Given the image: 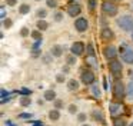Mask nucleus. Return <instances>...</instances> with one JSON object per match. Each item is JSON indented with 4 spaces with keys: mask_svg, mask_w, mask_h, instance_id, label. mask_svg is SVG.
<instances>
[{
    "mask_svg": "<svg viewBox=\"0 0 133 126\" xmlns=\"http://www.w3.org/2000/svg\"><path fill=\"white\" fill-rule=\"evenodd\" d=\"M117 26L124 32H132L133 30V16L132 14H123L117 20Z\"/></svg>",
    "mask_w": 133,
    "mask_h": 126,
    "instance_id": "1",
    "label": "nucleus"
},
{
    "mask_svg": "<svg viewBox=\"0 0 133 126\" xmlns=\"http://www.w3.org/2000/svg\"><path fill=\"white\" fill-rule=\"evenodd\" d=\"M124 96H126V87L120 79H116L115 85H113V97L120 102L124 99Z\"/></svg>",
    "mask_w": 133,
    "mask_h": 126,
    "instance_id": "2",
    "label": "nucleus"
},
{
    "mask_svg": "<svg viewBox=\"0 0 133 126\" xmlns=\"http://www.w3.org/2000/svg\"><path fill=\"white\" fill-rule=\"evenodd\" d=\"M120 57L126 65H133V49L126 43L120 46Z\"/></svg>",
    "mask_w": 133,
    "mask_h": 126,
    "instance_id": "3",
    "label": "nucleus"
},
{
    "mask_svg": "<svg viewBox=\"0 0 133 126\" xmlns=\"http://www.w3.org/2000/svg\"><path fill=\"white\" fill-rule=\"evenodd\" d=\"M102 11H103L104 14H107V16H116L119 11V7L116 6L115 2H112V0H104L103 3H102Z\"/></svg>",
    "mask_w": 133,
    "mask_h": 126,
    "instance_id": "4",
    "label": "nucleus"
},
{
    "mask_svg": "<svg viewBox=\"0 0 133 126\" xmlns=\"http://www.w3.org/2000/svg\"><path fill=\"white\" fill-rule=\"evenodd\" d=\"M109 70H110V73H112L113 77H116V79H120L122 72H123V66H122V63L119 62L117 59L110 60V62H109Z\"/></svg>",
    "mask_w": 133,
    "mask_h": 126,
    "instance_id": "5",
    "label": "nucleus"
},
{
    "mask_svg": "<svg viewBox=\"0 0 133 126\" xmlns=\"http://www.w3.org/2000/svg\"><path fill=\"white\" fill-rule=\"evenodd\" d=\"M80 80L84 83V85H93L95 80H96V76H95V73H93L92 70L84 69V70H82V73H80Z\"/></svg>",
    "mask_w": 133,
    "mask_h": 126,
    "instance_id": "6",
    "label": "nucleus"
},
{
    "mask_svg": "<svg viewBox=\"0 0 133 126\" xmlns=\"http://www.w3.org/2000/svg\"><path fill=\"white\" fill-rule=\"evenodd\" d=\"M103 54H104V57H106L109 62L110 60H115L116 57H117V54H119L117 47H116V46H112V45L106 46V47L103 49Z\"/></svg>",
    "mask_w": 133,
    "mask_h": 126,
    "instance_id": "7",
    "label": "nucleus"
},
{
    "mask_svg": "<svg viewBox=\"0 0 133 126\" xmlns=\"http://www.w3.org/2000/svg\"><path fill=\"white\" fill-rule=\"evenodd\" d=\"M109 112L113 117H119L122 115V112H123V106H122V103L119 100L117 102H112L109 105Z\"/></svg>",
    "mask_w": 133,
    "mask_h": 126,
    "instance_id": "8",
    "label": "nucleus"
},
{
    "mask_svg": "<svg viewBox=\"0 0 133 126\" xmlns=\"http://www.w3.org/2000/svg\"><path fill=\"white\" fill-rule=\"evenodd\" d=\"M70 52L75 56H82L83 53H86V45L83 42H75L70 47Z\"/></svg>",
    "mask_w": 133,
    "mask_h": 126,
    "instance_id": "9",
    "label": "nucleus"
},
{
    "mask_svg": "<svg viewBox=\"0 0 133 126\" xmlns=\"http://www.w3.org/2000/svg\"><path fill=\"white\" fill-rule=\"evenodd\" d=\"M100 39L103 40V42H110V40L115 39V33H113V30L110 27L104 26V27H102V30H100Z\"/></svg>",
    "mask_w": 133,
    "mask_h": 126,
    "instance_id": "10",
    "label": "nucleus"
},
{
    "mask_svg": "<svg viewBox=\"0 0 133 126\" xmlns=\"http://www.w3.org/2000/svg\"><path fill=\"white\" fill-rule=\"evenodd\" d=\"M80 11H82L80 4H77V3H69V6H67V14L70 17H77L80 14Z\"/></svg>",
    "mask_w": 133,
    "mask_h": 126,
    "instance_id": "11",
    "label": "nucleus"
},
{
    "mask_svg": "<svg viewBox=\"0 0 133 126\" xmlns=\"http://www.w3.org/2000/svg\"><path fill=\"white\" fill-rule=\"evenodd\" d=\"M75 27L77 32H80V33H83V32L87 30V27H89V22H87V19H84V17H80V19H76L75 22Z\"/></svg>",
    "mask_w": 133,
    "mask_h": 126,
    "instance_id": "12",
    "label": "nucleus"
},
{
    "mask_svg": "<svg viewBox=\"0 0 133 126\" xmlns=\"http://www.w3.org/2000/svg\"><path fill=\"white\" fill-rule=\"evenodd\" d=\"M92 119H95L96 122H99V123H104L103 113H102V110H99V109H96V110L92 112Z\"/></svg>",
    "mask_w": 133,
    "mask_h": 126,
    "instance_id": "13",
    "label": "nucleus"
},
{
    "mask_svg": "<svg viewBox=\"0 0 133 126\" xmlns=\"http://www.w3.org/2000/svg\"><path fill=\"white\" fill-rule=\"evenodd\" d=\"M50 53H52L55 57H60L62 54H63V49H62V46L55 45V46L52 47V50H50Z\"/></svg>",
    "mask_w": 133,
    "mask_h": 126,
    "instance_id": "14",
    "label": "nucleus"
},
{
    "mask_svg": "<svg viewBox=\"0 0 133 126\" xmlns=\"http://www.w3.org/2000/svg\"><path fill=\"white\" fill-rule=\"evenodd\" d=\"M49 119L50 120H59L60 119V110L59 109H52V110L49 112Z\"/></svg>",
    "mask_w": 133,
    "mask_h": 126,
    "instance_id": "15",
    "label": "nucleus"
},
{
    "mask_svg": "<svg viewBox=\"0 0 133 126\" xmlns=\"http://www.w3.org/2000/svg\"><path fill=\"white\" fill-rule=\"evenodd\" d=\"M36 26H37L39 30L44 32V30H47V27H49V23H47L44 19H39V20H37V23H36Z\"/></svg>",
    "mask_w": 133,
    "mask_h": 126,
    "instance_id": "16",
    "label": "nucleus"
},
{
    "mask_svg": "<svg viewBox=\"0 0 133 126\" xmlns=\"http://www.w3.org/2000/svg\"><path fill=\"white\" fill-rule=\"evenodd\" d=\"M67 89H69V90H72V92L77 90V89H79V82L76 79H70L69 82H67Z\"/></svg>",
    "mask_w": 133,
    "mask_h": 126,
    "instance_id": "17",
    "label": "nucleus"
},
{
    "mask_svg": "<svg viewBox=\"0 0 133 126\" xmlns=\"http://www.w3.org/2000/svg\"><path fill=\"white\" fill-rule=\"evenodd\" d=\"M44 99L47 100V102H52V100H56V92L55 90H46L44 92Z\"/></svg>",
    "mask_w": 133,
    "mask_h": 126,
    "instance_id": "18",
    "label": "nucleus"
},
{
    "mask_svg": "<svg viewBox=\"0 0 133 126\" xmlns=\"http://www.w3.org/2000/svg\"><path fill=\"white\" fill-rule=\"evenodd\" d=\"M126 96L129 97V99H133V80L129 82L126 86Z\"/></svg>",
    "mask_w": 133,
    "mask_h": 126,
    "instance_id": "19",
    "label": "nucleus"
},
{
    "mask_svg": "<svg viewBox=\"0 0 133 126\" xmlns=\"http://www.w3.org/2000/svg\"><path fill=\"white\" fill-rule=\"evenodd\" d=\"M113 126H126V120L123 117H113Z\"/></svg>",
    "mask_w": 133,
    "mask_h": 126,
    "instance_id": "20",
    "label": "nucleus"
},
{
    "mask_svg": "<svg viewBox=\"0 0 133 126\" xmlns=\"http://www.w3.org/2000/svg\"><path fill=\"white\" fill-rule=\"evenodd\" d=\"M90 92H92V95L96 97V99H99V97H100V87H99L97 85H95V83H93V85H92V90H90Z\"/></svg>",
    "mask_w": 133,
    "mask_h": 126,
    "instance_id": "21",
    "label": "nucleus"
},
{
    "mask_svg": "<svg viewBox=\"0 0 133 126\" xmlns=\"http://www.w3.org/2000/svg\"><path fill=\"white\" fill-rule=\"evenodd\" d=\"M86 53H87V56H96L95 46H93L92 43H87L86 45Z\"/></svg>",
    "mask_w": 133,
    "mask_h": 126,
    "instance_id": "22",
    "label": "nucleus"
},
{
    "mask_svg": "<svg viewBox=\"0 0 133 126\" xmlns=\"http://www.w3.org/2000/svg\"><path fill=\"white\" fill-rule=\"evenodd\" d=\"M20 105H22V106H24V108H27V106L32 105V99H30L29 96H22V99H20Z\"/></svg>",
    "mask_w": 133,
    "mask_h": 126,
    "instance_id": "23",
    "label": "nucleus"
},
{
    "mask_svg": "<svg viewBox=\"0 0 133 126\" xmlns=\"http://www.w3.org/2000/svg\"><path fill=\"white\" fill-rule=\"evenodd\" d=\"M30 36L33 37V40H42L43 39V36H42V30H33L32 33H30Z\"/></svg>",
    "mask_w": 133,
    "mask_h": 126,
    "instance_id": "24",
    "label": "nucleus"
},
{
    "mask_svg": "<svg viewBox=\"0 0 133 126\" xmlns=\"http://www.w3.org/2000/svg\"><path fill=\"white\" fill-rule=\"evenodd\" d=\"M87 65L93 66V67H97V60H96V56H87Z\"/></svg>",
    "mask_w": 133,
    "mask_h": 126,
    "instance_id": "25",
    "label": "nucleus"
},
{
    "mask_svg": "<svg viewBox=\"0 0 133 126\" xmlns=\"http://www.w3.org/2000/svg\"><path fill=\"white\" fill-rule=\"evenodd\" d=\"M30 11V6L29 4H22L20 7H19V13L20 14H27Z\"/></svg>",
    "mask_w": 133,
    "mask_h": 126,
    "instance_id": "26",
    "label": "nucleus"
},
{
    "mask_svg": "<svg viewBox=\"0 0 133 126\" xmlns=\"http://www.w3.org/2000/svg\"><path fill=\"white\" fill-rule=\"evenodd\" d=\"M66 63H67V65H69V66H73V65H76V56H75V54H69V56H67L66 57Z\"/></svg>",
    "mask_w": 133,
    "mask_h": 126,
    "instance_id": "27",
    "label": "nucleus"
},
{
    "mask_svg": "<svg viewBox=\"0 0 133 126\" xmlns=\"http://www.w3.org/2000/svg\"><path fill=\"white\" fill-rule=\"evenodd\" d=\"M36 14H37V17H39V19H46L47 11H46V9H39V10L36 11Z\"/></svg>",
    "mask_w": 133,
    "mask_h": 126,
    "instance_id": "28",
    "label": "nucleus"
},
{
    "mask_svg": "<svg viewBox=\"0 0 133 126\" xmlns=\"http://www.w3.org/2000/svg\"><path fill=\"white\" fill-rule=\"evenodd\" d=\"M87 6H89V10L93 11L96 9V6H97V0H89V2H87Z\"/></svg>",
    "mask_w": 133,
    "mask_h": 126,
    "instance_id": "29",
    "label": "nucleus"
},
{
    "mask_svg": "<svg viewBox=\"0 0 133 126\" xmlns=\"http://www.w3.org/2000/svg\"><path fill=\"white\" fill-rule=\"evenodd\" d=\"M53 57H55V56H53L52 53H47V54H44V56H43V62L49 65V63H52V59H53Z\"/></svg>",
    "mask_w": 133,
    "mask_h": 126,
    "instance_id": "30",
    "label": "nucleus"
},
{
    "mask_svg": "<svg viewBox=\"0 0 133 126\" xmlns=\"http://www.w3.org/2000/svg\"><path fill=\"white\" fill-rule=\"evenodd\" d=\"M13 26V20L12 19H4L3 20V27L4 29H9V27H12Z\"/></svg>",
    "mask_w": 133,
    "mask_h": 126,
    "instance_id": "31",
    "label": "nucleus"
},
{
    "mask_svg": "<svg viewBox=\"0 0 133 126\" xmlns=\"http://www.w3.org/2000/svg\"><path fill=\"white\" fill-rule=\"evenodd\" d=\"M20 95L22 96H30V95H32V90L27 89V87H22L20 89Z\"/></svg>",
    "mask_w": 133,
    "mask_h": 126,
    "instance_id": "32",
    "label": "nucleus"
},
{
    "mask_svg": "<svg viewBox=\"0 0 133 126\" xmlns=\"http://www.w3.org/2000/svg\"><path fill=\"white\" fill-rule=\"evenodd\" d=\"M46 4H47V7L55 9V7H57V0H46Z\"/></svg>",
    "mask_w": 133,
    "mask_h": 126,
    "instance_id": "33",
    "label": "nucleus"
},
{
    "mask_svg": "<svg viewBox=\"0 0 133 126\" xmlns=\"http://www.w3.org/2000/svg\"><path fill=\"white\" fill-rule=\"evenodd\" d=\"M29 34H30V32H29V29H27V27H22L20 29V36L22 37H27Z\"/></svg>",
    "mask_w": 133,
    "mask_h": 126,
    "instance_id": "34",
    "label": "nucleus"
},
{
    "mask_svg": "<svg viewBox=\"0 0 133 126\" xmlns=\"http://www.w3.org/2000/svg\"><path fill=\"white\" fill-rule=\"evenodd\" d=\"M53 17H55L56 22H62V19H63V13H62V11H56V13L53 14Z\"/></svg>",
    "mask_w": 133,
    "mask_h": 126,
    "instance_id": "35",
    "label": "nucleus"
},
{
    "mask_svg": "<svg viewBox=\"0 0 133 126\" xmlns=\"http://www.w3.org/2000/svg\"><path fill=\"white\" fill-rule=\"evenodd\" d=\"M0 95H2V99H4V97H9V96H12V93H9V92H7L6 89H2V90H0Z\"/></svg>",
    "mask_w": 133,
    "mask_h": 126,
    "instance_id": "36",
    "label": "nucleus"
},
{
    "mask_svg": "<svg viewBox=\"0 0 133 126\" xmlns=\"http://www.w3.org/2000/svg\"><path fill=\"white\" fill-rule=\"evenodd\" d=\"M40 53H42L40 49H32V56L33 57H39V56H40Z\"/></svg>",
    "mask_w": 133,
    "mask_h": 126,
    "instance_id": "37",
    "label": "nucleus"
},
{
    "mask_svg": "<svg viewBox=\"0 0 133 126\" xmlns=\"http://www.w3.org/2000/svg\"><path fill=\"white\" fill-rule=\"evenodd\" d=\"M0 19H2V20H4V19H6V9H4L3 6L0 7Z\"/></svg>",
    "mask_w": 133,
    "mask_h": 126,
    "instance_id": "38",
    "label": "nucleus"
},
{
    "mask_svg": "<svg viewBox=\"0 0 133 126\" xmlns=\"http://www.w3.org/2000/svg\"><path fill=\"white\" fill-rule=\"evenodd\" d=\"M56 82H57V83H63L64 82V74L63 73L57 74V76H56Z\"/></svg>",
    "mask_w": 133,
    "mask_h": 126,
    "instance_id": "39",
    "label": "nucleus"
},
{
    "mask_svg": "<svg viewBox=\"0 0 133 126\" xmlns=\"http://www.w3.org/2000/svg\"><path fill=\"white\" fill-rule=\"evenodd\" d=\"M55 108L60 110V109L63 108V102H62V100H55Z\"/></svg>",
    "mask_w": 133,
    "mask_h": 126,
    "instance_id": "40",
    "label": "nucleus"
},
{
    "mask_svg": "<svg viewBox=\"0 0 133 126\" xmlns=\"http://www.w3.org/2000/svg\"><path fill=\"white\" fill-rule=\"evenodd\" d=\"M40 45H42V40H35L32 49H40Z\"/></svg>",
    "mask_w": 133,
    "mask_h": 126,
    "instance_id": "41",
    "label": "nucleus"
},
{
    "mask_svg": "<svg viewBox=\"0 0 133 126\" xmlns=\"http://www.w3.org/2000/svg\"><path fill=\"white\" fill-rule=\"evenodd\" d=\"M69 112L70 113H76V112H77V106L76 105H69Z\"/></svg>",
    "mask_w": 133,
    "mask_h": 126,
    "instance_id": "42",
    "label": "nucleus"
},
{
    "mask_svg": "<svg viewBox=\"0 0 133 126\" xmlns=\"http://www.w3.org/2000/svg\"><path fill=\"white\" fill-rule=\"evenodd\" d=\"M19 117H20V119H30L32 115H30V113H20V115H19Z\"/></svg>",
    "mask_w": 133,
    "mask_h": 126,
    "instance_id": "43",
    "label": "nucleus"
},
{
    "mask_svg": "<svg viewBox=\"0 0 133 126\" xmlns=\"http://www.w3.org/2000/svg\"><path fill=\"white\" fill-rule=\"evenodd\" d=\"M86 115H84V113H79V116H77V120H79V122H84V120H86Z\"/></svg>",
    "mask_w": 133,
    "mask_h": 126,
    "instance_id": "44",
    "label": "nucleus"
},
{
    "mask_svg": "<svg viewBox=\"0 0 133 126\" xmlns=\"http://www.w3.org/2000/svg\"><path fill=\"white\" fill-rule=\"evenodd\" d=\"M6 4L7 6H16L17 4V0H6Z\"/></svg>",
    "mask_w": 133,
    "mask_h": 126,
    "instance_id": "45",
    "label": "nucleus"
},
{
    "mask_svg": "<svg viewBox=\"0 0 133 126\" xmlns=\"http://www.w3.org/2000/svg\"><path fill=\"white\" fill-rule=\"evenodd\" d=\"M103 89L104 90H107V80H106V77L103 76Z\"/></svg>",
    "mask_w": 133,
    "mask_h": 126,
    "instance_id": "46",
    "label": "nucleus"
},
{
    "mask_svg": "<svg viewBox=\"0 0 133 126\" xmlns=\"http://www.w3.org/2000/svg\"><path fill=\"white\" fill-rule=\"evenodd\" d=\"M32 126H43V123H42V122H40V120H36V122H35V123H33V125H32Z\"/></svg>",
    "mask_w": 133,
    "mask_h": 126,
    "instance_id": "47",
    "label": "nucleus"
},
{
    "mask_svg": "<svg viewBox=\"0 0 133 126\" xmlns=\"http://www.w3.org/2000/svg\"><path fill=\"white\" fill-rule=\"evenodd\" d=\"M69 70H70V69H69V66H64V67H63V73H67Z\"/></svg>",
    "mask_w": 133,
    "mask_h": 126,
    "instance_id": "48",
    "label": "nucleus"
},
{
    "mask_svg": "<svg viewBox=\"0 0 133 126\" xmlns=\"http://www.w3.org/2000/svg\"><path fill=\"white\" fill-rule=\"evenodd\" d=\"M6 123H7V125H9V126H16V125H15V123H12V122H10V120H7V122H6Z\"/></svg>",
    "mask_w": 133,
    "mask_h": 126,
    "instance_id": "49",
    "label": "nucleus"
},
{
    "mask_svg": "<svg viewBox=\"0 0 133 126\" xmlns=\"http://www.w3.org/2000/svg\"><path fill=\"white\" fill-rule=\"evenodd\" d=\"M129 74H130V77H132V80H133V70H130V73H129Z\"/></svg>",
    "mask_w": 133,
    "mask_h": 126,
    "instance_id": "50",
    "label": "nucleus"
},
{
    "mask_svg": "<svg viewBox=\"0 0 133 126\" xmlns=\"http://www.w3.org/2000/svg\"><path fill=\"white\" fill-rule=\"evenodd\" d=\"M82 126H90V125H87V123H83V125H82Z\"/></svg>",
    "mask_w": 133,
    "mask_h": 126,
    "instance_id": "51",
    "label": "nucleus"
},
{
    "mask_svg": "<svg viewBox=\"0 0 133 126\" xmlns=\"http://www.w3.org/2000/svg\"><path fill=\"white\" fill-rule=\"evenodd\" d=\"M112 2H120V0H112Z\"/></svg>",
    "mask_w": 133,
    "mask_h": 126,
    "instance_id": "52",
    "label": "nucleus"
},
{
    "mask_svg": "<svg viewBox=\"0 0 133 126\" xmlns=\"http://www.w3.org/2000/svg\"><path fill=\"white\" fill-rule=\"evenodd\" d=\"M132 40H133V33H132Z\"/></svg>",
    "mask_w": 133,
    "mask_h": 126,
    "instance_id": "53",
    "label": "nucleus"
},
{
    "mask_svg": "<svg viewBox=\"0 0 133 126\" xmlns=\"http://www.w3.org/2000/svg\"><path fill=\"white\" fill-rule=\"evenodd\" d=\"M36 2H40V0H36Z\"/></svg>",
    "mask_w": 133,
    "mask_h": 126,
    "instance_id": "54",
    "label": "nucleus"
},
{
    "mask_svg": "<svg viewBox=\"0 0 133 126\" xmlns=\"http://www.w3.org/2000/svg\"><path fill=\"white\" fill-rule=\"evenodd\" d=\"M130 126H133V123H132V125H130Z\"/></svg>",
    "mask_w": 133,
    "mask_h": 126,
    "instance_id": "55",
    "label": "nucleus"
}]
</instances>
